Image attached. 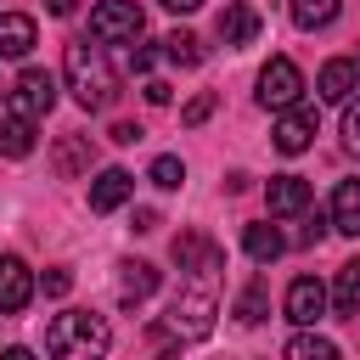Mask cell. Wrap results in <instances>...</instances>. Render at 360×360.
I'll return each instance as SVG.
<instances>
[{"instance_id":"1","label":"cell","mask_w":360,"mask_h":360,"mask_svg":"<svg viewBox=\"0 0 360 360\" xmlns=\"http://www.w3.org/2000/svg\"><path fill=\"white\" fill-rule=\"evenodd\" d=\"M62 73H68V90H73V101H79V107H90V112L112 107V96H118V79H112L107 56H101L90 39H73V45H68V56H62Z\"/></svg>"},{"instance_id":"2","label":"cell","mask_w":360,"mask_h":360,"mask_svg":"<svg viewBox=\"0 0 360 360\" xmlns=\"http://www.w3.org/2000/svg\"><path fill=\"white\" fill-rule=\"evenodd\" d=\"M107 343H112L107 321H101V315H84V309H68V315H56V321L45 326V349H51V354H62V360L107 354Z\"/></svg>"},{"instance_id":"3","label":"cell","mask_w":360,"mask_h":360,"mask_svg":"<svg viewBox=\"0 0 360 360\" xmlns=\"http://www.w3.org/2000/svg\"><path fill=\"white\" fill-rule=\"evenodd\" d=\"M141 28H146V17H141V6H135V0H101V6L90 11V39H101V45L135 39Z\"/></svg>"},{"instance_id":"4","label":"cell","mask_w":360,"mask_h":360,"mask_svg":"<svg viewBox=\"0 0 360 360\" xmlns=\"http://www.w3.org/2000/svg\"><path fill=\"white\" fill-rule=\"evenodd\" d=\"M298 96H304V73H298V62L270 56V62L259 68V101L276 107V112H287V107H298Z\"/></svg>"},{"instance_id":"5","label":"cell","mask_w":360,"mask_h":360,"mask_svg":"<svg viewBox=\"0 0 360 360\" xmlns=\"http://www.w3.org/2000/svg\"><path fill=\"white\" fill-rule=\"evenodd\" d=\"M6 101H11V112H22V118H45V112L56 107V79H51L45 68H22L17 84L6 90Z\"/></svg>"},{"instance_id":"6","label":"cell","mask_w":360,"mask_h":360,"mask_svg":"<svg viewBox=\"0 0 360 360\" xmlns=\"http://www.w3.org/2000/svg\"><path fill=\"white\" fill-rule=\"evenodd\" d=\"M208 326H214V292H208V287L180 292L174 309H169V332H174V338H208Z\"/></svg>"},{"instance_id":"7","label":"cell","mask_w":360,"mask_h":360,"mask_svg":"<svg viewBox=\"0 0 360 360\" xmlns=\"http://www.w3.org/2000/svg\"><path fill=\"white\" fill-rule=\"evenodd\" d=\"M326 304H332V292H326L315 276H298V281L287 287V321H292V326H315V321L326 315Z\"/></svg>"},{"instance_id":"8","label":"cell","mask_w":360,"mask_h":360,"mask_svg":"<svg viewBox=\"0 0 360 360\" xmlns=\"http://www.w3.org/2000/svg\"><path fill=\"white\" fill-rule=\"evenodd\" d=\"M28 298H34V270L17 253H6L0 259V315H22Z\"/></svg>"},{"instance_id":"9","label":"cell","mask_w":360,"mask_h":360,"mask_svg":"<svg viewBox=\"0 0 360 360\" xmlns=\"http://www.w3.org/2000/svg\"><path fill=\"white\" fill-rule=\"evenodd\" d=\"M34 39H39L34 17H22V11H0V62L28 56V51H34Z\"/></svg>"},{"instance_id":"10","label":"cell","mask_w":360,"mask_h":360,"mask_svg":"<svg viewBox=\"0 0 360 360\" xmlns=\"http://www.w3.org/2000/svg\"><path fill=\"white\" fill-rule=\"evenodd\" d=\"M354 84H360V62H354V56H332V62L321 68V79H315V90H321L326 101H349Z\"/></svg>"},{"instance_id":"11","label":"cell","mask_w":360,"mask_h":360,"mask_svg":"<svg viewBox=\"0 0 360 360\" xmlns=\"http://www.w3.org/2000/svg\"><path fill=\"white\" fill-rule=\"evenodd\" d=\"M309 141H315V112H309V107H287L281 124H276V152L292 158V152H304Z\"/></svg>"},{"instance_id":"12","label":"cell","mask_w":360,"mask_h":360,"mask_svg":"<svg viewBox=\"0 0 360 360\" xmlns=\"http://www.w3.org/2000/svg\"><path fill=\"white\" fill-rule=\"evenodd\" d=\"M129 191H135V174L129 169H101L96 186H90V214H112Z\"/></svg>"},{"instance_id":"13","label":"cell","mask_w":360,"mask_h":360,"mask_svg":"<svg viewBox=\"0 0 360 360\" xmlns=\"http://www.w3.org/2000/svg\"><path fill=\"white\" fill-rule=\"evenodd\" d=\"M152 292H158V270L146 259H124L118 264V304H141Z\"/></svg>"},{"instance_id":"14","label":"cell","mask_w":360,"mask_h":360,"mask_svg":"<svg viewBox=\"0 0 360 360\" xmlns=\"http://www.w3.org/2000/svg\"><path fill=\"white\" fill-rule=\"evenodd\" d=\"M253 34H259V11H253L248 0H231V6L219 11V39H225V45H248Z\"/></svg>"},{"instance_id":"15","label":"cell","mask_w":360,"mask_h":360,"mask_svg":"<svg viewBox=\"0 0 360 360\" xmlns=\"http://www.w3.org/2000/svg\"><path fill=\"white\" fill-rule=\"evenodd\" d=\"M264 197H270V214H304V208H309V180H298V174H276Z\"/></svg>"},{"instance_id":"16","label":"cell","mask_w":360,"mask_h":360,"mask_svg":"<svg viewBox=\"0 0 360 360\" xmlns=\"http://www.w3.org/2000/svg\"><path fill=\"white\" fill-rule=\"evenodd\" d=\"M242 248H248V259H253V264H270V259H281V253H287V236H281L270 219H259V225H248V231H242Z\"/></svg>"},{"instance_id":"17","label":"cell","mask_w":360,"mask_h":360,"mask_svg":"<svg viewBox=\"0 0 360 360\" xmlns=\"http://www.w3.org/2000/svg\"><path fill=\"white\" fill-rule=\"evenodd\" d=\"M332 231L360 236V180H338V191H332Z\"/></svg>"},{"instance_id":"18","label":"cell","mask_w":360,"mask_h":360,"mask_svg":"<svg viewBox=\"0 0 360 360\" xmlns=\"http://www.w3.org/2000/svg\"><path fill=\"white\" fill-rule=\"evenodd\" d=\"M28 152H34V118L22 112L0 118V158H28Z\"/></svg>"},{"instance_id":"19","label":"cell","mask_w":360,"mask_h":360,"mask_svg":"<svg viewBox=\"0 0 360 360\" xmlns=\"http://www.w3.org/2000/svg\"><path fill=\"white\" fill-rule=\"evenodd\" d=\"M174 259H180V270H219V253H214V242H202V236H180L174 242Z\"/></svg>"},{"instance_id":"20","label":"cell","mask_w":360,"mask_h":360,"mask_svg":"<svg viewBox=\"0 0 360 360\" xmlns=\"http://www.w3.org/2000/svg\"><path fill=\"white\" fill-rule=\"evenodd\" d=\"M332 309H338V315H354V309H360V259H349V264L338 270V287H332Z\"/></svg>"},{"instance_id":"21","label":"cell","mask_w":360,"mask_h":360,"mask_svg":"<svg viewBox=\"0 0 360 360\" xmlns=\"http://www.w3.org/2000/svg\"><path fill=\"white\" fill-rule=\"evenodd\" d=\"M332 354H338V343L321 338V332H298V338L287 343V360H332Z\"/></svg>"},{"instance_id":"22","label":"cell","mask_w":360,"mask_h":360,"mask_svg":"<svg viewBox=\"0 0 360 360\" xmlns=\"http://www.w3.org/2000/svg\"><path fill=\"white\" fill-rule=\"evenodd\" d=\"M84 163H90V146H84V135H68V141L56 146V174H62V180H73Z\"/></svg>"},{"instance_id":"23","label":"cell","mask_w":360,"mask_h":360,"mask_svg":"<svg viewBox=\"0 0 360 360\" xmlns=\"http://www.w3.org/2000/svg\"><path fill=\"white\" fill-rule=\"evenodd\" d=\"M338 17V0H292V22L298 28H326Z\"/></svg>"},{"instance_id":"24","label":"cell","mask_w":360,"mask_h":360,"mask_svg":"<svg viewBox=\"0 0 360 360\" xmlns=\"http://www.w3.org/2000/svg\"><path fill=\"white\" fill-rule=\"evenodd\" d=\"M163 51H169V62H180V68H197V62H202L197 34H169V39H163Z\"/></svg>"},{"instance_id":"25","label":"cell","mask_w":360,"mask_h":360,"mask_svg":"<svg viewBox=\"0 0 360 360\" xmlns=\"http://www.w3.org/2000/svg\"><path fill=\"white\" fill-rule=\"evenodd\" d=\"M236 321L242 326H259L264 321V281H248V292L236 298Z\"/></svg>"},{"instance_id":"26","label":"cell","mask_w":360,"mask_h":360,"mask_svg":"<svg viewBox=\"0 0 360 360\" xmlns=\"http://www.w3.org/2000/svg\"><path fill=\"white\" fill-rule=\"evenodd\" d=\"M146 180H152V186H163V191H174V186H180V180H186V163H180V158H169V152H163V158H158V163H152V174H146Z\"/></svg>"},{"instance_id":"27","label":"cell","mask_w":360,"mask_h":360,"mask_svg":"<svg viewBox=\"0 0 360 360\" xmlns=\"http://www.w3.org/2000/svg\"><path fill=\"white\" fill-rule=\"evenodd\" d=\"M343 141H349V146L360 152V101H354V96L343 101Z\"/></svg>"},{"instance_id":"28","label":"cell","mask_w":360,"mask_h":360,"mask_svg":"<svg viewBox=\"0 0 360 360\" xmlns=\"http://www.w3.org/2000/svg\"><path fill=\"white\" fill-rule=\"evenodd\" d=\"M208 112H214V96L202 90V96H191V101H186V112H180V118H186V124H202Z\"/></svg>"},{"instance_id":"29","label":"cell","mask_w":360,"mask_h":360,"mask_svg":"<svg viewBox=\"0 0 360 360\" xmlns=\"http://www.w3.org/2000/svg\"><path fill=\"white\" fill-rule=\"evenodd\" d=\"M39 287H45V298H62V292L73 287V276H68V270H45V276H39Z\"/></svg>"},{"instance_id":"30","label":"cell","mask_w":360,"mask_h":360,"mask_svg":"<svg viewBox=\"0 0 360 360\" xmlns=\"http://www.w3.org/2000/svg\"><path fill=\"white\" fill-rule=\"evenodd\" d=\"M124 68H135V73H146V68H152V51H146V45H135V51L124 56Z\"/></svg>"},{"instance_id":"31","label":"cell","mask_w":360,"mask_h":360,"mask_svg":"<svg viewBox=\"0 0 360 360\" xmlns=\"http://www.w3.org/2000/svg\"><path fill=\"white\" fill-rule=\"evenodd\" d=\"M112 141H118V146H135V141H141V124H112Z\"/></svg>"},{"instance_id":"32","label":"cell","mask_w":360,"mask_h":360,"mask_svg":"<svg viewBox=\"0 0 360 360\" xmlns=\"http://www.w3.org/2000/svg\"><path fill=\"white\" fill-rule=\"evenodd\" d=\"M146 101L163 107V101H169V84H163V79H146Z\"/></svg>"},{"instance_id":"33","label":"cell","mask_w":360,"mask_h":360,"mask_svg":"<svg viewBox=\"0 0 360 360\" xmlns=\"http://www.w3.org/2000/svg\"><path fill=\"white\" fill-rule=\"evenodd\" d=\"M45 11H51V17H73V11H79V0H45Z\"/></svg>"},{"instance_id":"34","label":"cell","mask_w":360,"mask_h":360,"mask_svg":"<svg viewBox=\"0 0 360 360\" xmlns=\"http://www.w3.org/2000/svg\"><path fill=\"white\" fill-rule=\"evenodd\" d=\"M135 231H141V236H146V231H158V214H152V208H141V214H135Z\"/></svg>"},{"instance_id":"35","label":"cell","mask_w":360,"mask_h":360,"mask_svg":"<svg viewBox=\"0 0 360 360\" xmlns=\"http://www.w3.org/2000/svg\"><path fill=\"white\" fill-rule=\"evenodd\" d=\"M163 6H169V11H197L202 0H163Z\"/></svg>"},{"instance_id":"36","label":"cell","mask_w":360,"mask_h":360,"mask_svg":"<svg viewBox=\"0 0 360 360\" xmlns=\"http://www.w3.org/2000/svg\"><path fill=\"white\" fill-rule=\"evenodd\" d=\"M0 101H6V84H0Z\"/></svg>"}]
</instances>
